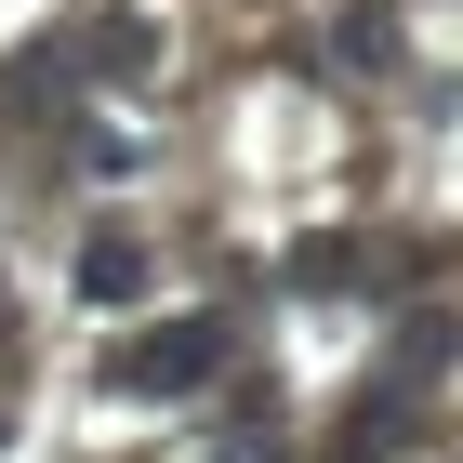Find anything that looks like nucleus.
Returning a JSON list of instances; mask_svg holds the SVG:
<instances>
[{
  "mask_svg": "<svg viewBox=\"0 0 463 463\" xmlns=\"http://www.w3.org/2000/svg\"><path fill=\"white\" fill-rule=\"evenodd\" d=\"M411 437H424V397H411V384H371L345 424H331V463H397Z\"/></svg>",
  "mask_w": 463,
  "mask_h": 463,
  "instance_id": "2",
  "label": "nucleus"
},
{
  "mask_svg": "<svg viewBox=\"0 0 463 463\" xmlns=\"http://www.w3.org/2000/svg\"><path fill=\"white\" fill-rule=\"evenodd\" d=\"M345 53L357 67H397V14H345Z\"/></svg>",
  "mask_w": 463,
  "mask_h": 463,
  "instance_id": "5",
  "label": "nucleus"
},
{
  "mask_svg": "<svg viewBox=\"0 0 463 463\" xmlns=\"http://www.w3.org/2000/svg\"><path fill=\"white\" fill-rule=\"evenodd\" d=\"M291 279H305V291H331V279H357V251H345V239H305V251H291Z\"/></svg>",
  "mask_w": 463,
  "mask_h": 463,
  "instance_id": "6",
  "label": "nucleus"
},
{
  "mask_svg": "<svg viewBox=\"0 0 463 463\" xmlns=\"http://www.w3.org/2000/svg\"><path fill=\"white\" fill-rule=\"evenodd\" d=\"M146 53H159V27H146V14H107V27H93V80H133Z\"/></svg>",
  "mask_w": 463,
  "mask_h": 463,
  "instance_id": "4",
  "label": "nucleus"
},
{
  "mask_svg": "<svg viewBox=\"0 0 463 463\" xmlns=\"http://www.w3.org/2000/svg\"><path fill=\"white\" fill-rule=\"evenodd\" d=\"M80 291H93V305H133V291H146V251L133 239H80Z\"/></svg>",
  "mask_w": 463,
  "mask_h": 463,
  "instance_id": "3",
  "label": "nucleus"
},
{
  "mask_svg": "<svg viewBox=\"0 0 463 463\" xmlns=\"http://www.w3.org/2000/svg\"><path fill=\"white\" fill-rule=\"evenodd\" d=\"M225 371V318H146L133 345H107V384L119 397H185Z\"/></svg>",
  "mask_w": 463,
  "mask_h": 463,
  "instance_id": "1",
  "label": "nucleus"
}]
</instances>
